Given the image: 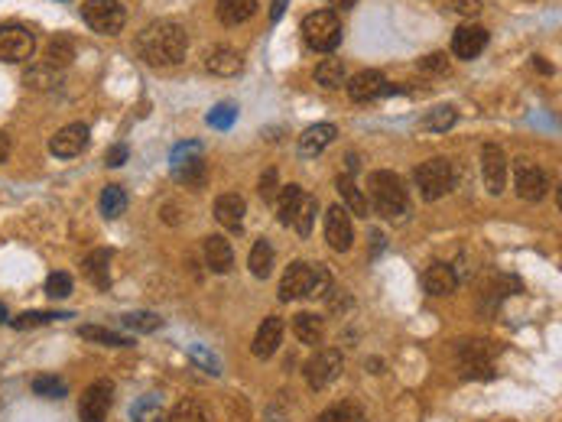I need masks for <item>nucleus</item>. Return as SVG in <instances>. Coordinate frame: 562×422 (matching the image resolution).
<instances>
[{"instance_id":"nucleus-1","label":"nucleus","mask_w":562,"mask_h":422,"mask_svg":"<svg viewBox=\"0 0 562 422\" xmlns=\"http://www.w3.org/2000/svg\"><path fill=\"white\" fill-rule=\"evenodd\" d=\"M137 53L149 65H179L189 53V33L173 20H159L149 23L140 36H137Z\"/></svg>"},{"instance_id":"nucleus-2","label":"nucleus","mask_w":562,"mask_h":422,"mask_svg":"<svg viewBox=\"0 0 562 422\" xmlns=\"http://www.w3.org/2000/svg\"><path fill=\"white\" fill-rule=\"evenodd\" d=\"M368 192H370V208L378 211V215H384L387 221L406 218V211H410V195H406L404 179L396 176V173H390V169L370 173Z\"/></svg>"},{"instance_id":"nucleus-3","label":"nucleus","mask_w":562,"mask_h":422,"mask_svg":"<svg viewBox=\"0 0 562 422\" xmlns=\"http://www.w3.org/2000/svg\"><path fill=\"white\" fill-rule=\"evenodd\" d=\"M302 36L306 46L316 53H335L342 43V20L335 17V10H316L302 20Z\"/></svg>"},{"instance_id":"nucleus-4","label":"nucleus","mask_w":562,"mask_h":422,"mask_svg":"<svg viewBox=\"0 0 562 422\" xmlns=\"http://www.w3.org/2000/svg\"><path fill=\"white\" fill-rule=\"evenodd\" d=\"M413 176H416V185H420V195L426 202H436V198H442L446 192H452V182H456L452 163H448L446 156L426 159L422 166H416Z\"/></svg>"},{"instance_id":"nucleus-5","label":"nucleus","mask_w":562,"mask_h":422,"mask_svg":"<svg viewBox=\"0 0 562 422\" xmlns=\"http://www.w3.org/2000/svg\"><path fill=\"white\" fill-rule=\"evenodd\" d=\"M169 169H173V179L189 189H202L205 185V159L202 147L199 143H179L173 156H169Z\"/></svg>"},{"instance_id":"nucleus-6","label":"nucleus","mask_w":562,"mask_h":422,"mask_svg":"<svg viewBox=\"0 0 562 422\" xmlns=\"http://www.w3.org/2000/svg\"><path fill=\"white\" fill-rule=\"evenodd\" d=\"M81 17L95 33L101 36H117L127 23V10L117 0H85L81 4Z\"/></svg>"},{"instance_id":"nucleus-7","label":"nucleus","mask_w":562,"mask_h":422,"mask_svg":"<svg viewBox=\"0 0 562 422\" xmlns=\"http://www.w3.org/2000/svg\"><path fill=\"white\" fill-rule=\"evenodd\" d=\"M33 53H36L33 30L20 27V23H7V27H0V59L4 62H27Z\"/></svg>"},{"instance_id":"nucleus-8","label":"nucleus","mask_w":562,"mask_h":422,"mask_svg":"<svg viewBox=\"0 0 562 422\" xmlns=\"http://www.w3.org/2000/svg\"><path fill=\"white\" fill-rule=\"evenodd\" d=\"M115 400V384L111 380H95L79 403V419L81 422H107V409Z\"/></svg>"},{"instance_id":"nucleus-9","label":"nucleus","mask_w":562,"mask_h":422,"mask_svg":"<svg viewBox=\"0 0 562 422\" xmlns=\"http://www.w3.org/2000/svg\"><path fill=\"white\" fill-rule=\"evenodd\" d=\"M345 367V358L342 351H335V348H326V351H319L316 358H309L306 361V384L312 390H326Z\"/></svg>"},{"instance_id":"nucleus-10","label":"nucleus","mask_w":562,"mask_h":422,"mask_svg":"<svg viewBox=\"0 0 562 422\" xmlns=\"http://www.w3.org/2000/svg\"><path fill=\"white\" fill-rule=\"evenodd\" d=\"M326 241L332 250H352L354 244V228H352V215L345 211V205H332L326 211Z\"/></svg>"},{"instance_id":"nucleus-11","label":"nucleus","mask_w":562,"mask_h":422,"mask_svg":"<svg viewBox=\"0 0 562 422\" xmlns=\"http://www.w3.org/2000/svg\"><path fill=\"white\" fill-rule=\"evenodd\" d=\"M514 185H517V195L524 202H540L546 192H549V179L540 166L527 163V159H520L517 163V173H514Z\"/></svg>"},{"instance_id":"nucleus-12","label":"nucleus","mask_w":562,"mask_h":422,"mask_svg":"<svg viewBox=\"0 0 562 422\" xmlns=\"http://www.w3.org/2000/svg\"><path fill=\"white\" fill-rule=\"evenodd\" d=\"M481 176L484 189L491 195L504 192V185H507V159H504V150L498 143H488L481 150Z\"/></svg>"},{"instance_id":"nucleus-13","label":"nucleus","mask_w":562,"mask_h":422,"mask_svg":"<svg viewBox=\"0 0 562 422\" xmlns=\"http://www.w3.org/2000/svg\"><path fill=\"white\" fill-rule=\"evenodd\" d=\"M345 85H348V95H352V101H358V105L378 101V97H384L387 91H390V85H387V79L380 75L378 69L358 72V75H354V79H348Z\"/></svg>"},{"instance_id":"nucleus-14","label":"nucleus","mask_w":562,"mask_h":422,"mask_svg":"<svg viewBox=\"0 0 562 422\" xmlns=\"http://www.w3.org/2000/svg\"><path fill=\"white\" fill-rule=\"evenodd\" d=\"M89 133H91L89 123H69V127H62L53 140H49V153L59 159L79 156V153L89 147Z\"/></svg>"},{"instance_id":"nucleus-15","label":"nucleus","mask_w":562,"mask_h":422,"mask_svg":"<svg viewBox=\"0 0 562 422\" xmlns=\"http://www.w3.org/2000/svg\"><path fill=\"white\" fill-rule=\"evenodd\" d=\"M309 292H312V264H306V260H296V264H290V270L283 273L280 300L283 302L306 300Z\"/></svg>"},{"instance_id":"nucleus-16","label":"nucleus","mask_w":562,"mask_h":422,"mask_svg":"<svg viewBox=\"0 0 562 422\" xmlns=\"http://www.w3.org/2000/svg\"><path fill=\"white\" fill-rule=\"evenodd\" d=\"M484 46H488V30L478 27V23H465L452 36V55H458V59H478L484 53Z\"/></svg>"},{"instance_id":"nucleus-17","label":"nucleus","mask_w":562,"mask_h":422,"mask_svg":"<svg viewBox=\"0 0 562 422\" xmlns=\"http://www.w3.org/2000/svg\"><path fill=\"white\" fill-rule=\"evenodd\" d=\"M280 342H283V322L277 316H270V318H264V322H260V328H257L254 348H251V351H254V358L267 361V358H273V354H277Z\"/></svg>"},{"instance_id":"nucleus-18","label":"nucleus","mask_w":562,"mask_h":422,"mask_svg":"<svg viewBox=\"0 0 562 422\" xmlns=\"http://www.w3.org/2000/svg\"><path fill=\"white\" fill-rule=\"evenodd\" d=\"M205 69H209L211 75L231 79V75H237V72L244 69V59H241V53L231 49V46H215V49H209V55H205Z\"/></svg>"},{"instance_id":"nucleus-19","label":"nucleus","mask_w":562,"mask_h":422,"mask_svg":"<svg viewBox=\"0 0 562 422\" xmlns=\"http://www.w3.org/2000/svg\"><path fill=\"white\" fill-rule=\"evenodd\" d=\"M335 137H338L335 123H312V127L299 137V153H302V156H319L326 147H332Z\"/></svg>"},{"instance_id":"nucleus-20","label":"nucleus","mask_w":562,"mask_h":422,"mask_svg":"<svg viewBox=\"0 0 562 422\" xmlns=\"http://www.w3.org/2000/svg\"><path fill=\"white\" fill-rule=\"evenodd\" d=\"M205 264L211 273H231V266H234V250L221 234L205 238Z\"/></svg>"},{"instance_id":"nucleus-21","label":"nucleus","mask_w":562,"mask_h":422,"mask_svg":"<svg viewBox=\"0 0 562 422\" xmlns=\"http://www.w3.org/2000/svg\"><path fill=\"white\" fill-rule=\"evenodd\" d=\"M81 270H85V276L95 283L98 290H107V286H111V250H105V247L91 250V254L81 260Z\"/></svg>"},{"instance_id":"nucleus-22","label":"nucleus","mask_w":562,"mask_h":422,"mask_svg":"<svg viewBox=\"0 0 562 422\" xmlns=\"http://www.w3.org/2000/svg\"><path fill=\"white\" fill-rule=\"evenodd\" d=\"M422 286H426L430 296H448V292H456L458 276L448 264H432L430 270L422 273Z\"/></svg>"},{"instance_id":"nucleus-23","label":"nucleus","mask_w":562,"mask_h":422,"mask_svg":"<svg viewBox=\"0 0 562 422\" xmlns=\"http://www.w3.org/2000/svg\"><path fill=\"white\" fill-rule=\"evenodd\" d=\"M244 211H247V202L237 192L218 195V202H215V218H218V224H225V228H241Z\"/></svg>"},{"instance_id":"nucleus-24","label":"nucleus","mask_w":562,"mask_h":422,"mask_svg":"<svg viewBox=\"0 0 562 422\" xmlns=\"http://www.w3.org/2000/svg\"><path fill=\"white\" fill-rule=\"evenodd\" d=\"M215 10H218V20L225 27H237L257 13V0H218Z\"/></svg>"},{"instance_id":"nucleus-25","label":"nucleus","mask_w":562,"mask_h":422,"mask_svg":"<svg viewBox=\"0 0 562 422\" xmlns=\"http://www.w3.org/2000/svg\"><path fill=\"white\" fill-rule=\"evenodd\" d=\"M293 332H296V338L302 344H319L326 338V322H322V316H316V312H299V316L293 318Z\"/></svg>"},{"instance_id":"nucleus-26","label":"nucleus","mask_w":562,"mask_h":422,"mask_svg":"<svg viewBox=\"0 0 562 422\" xmlns=\"http://www.w3.org/2000/svg\"><path fill=\"white\" fill-rule=\"evenodd\" d=\"M131 422H166V409L157 393H143L140 400H133L131 406Z\"/></svg>"},{"instance_id":"nucleus-27","label":"nucleus","mask_w":562,"mask_h":422,"mask_svg":"<svg viewBox=\"0 0 562 422\" xmlns=\"http://www.w3.org/2000/svg\"><path fill=\"white\" fill-rule=\"evenodd\" d=\"M316 211H319V202L312 198V195H299V202H296V208H293V218H290V224L299 231V238H309L312 234V221H316Z\"/></svg>"},{"instance_id":"nucleus-28","label":"nucleus","mask_w":562,"mask_h":422,"mask_svg":"<svg viewBox=\"0 0 562 422\" xmlns=\"http://www.w3.org/2000/svg\"><path fill=\"white\" fill-rule=\"evenodd\" d=\"M338 192H342L345 211H354V215H361V218H368L370 205H368V198H364V192L354 185L352 176H338Z\"/></svg>"},{"instance_id":"nucleus-29","label":"nucleus","mask_w":562,"mask_h":422,"mask_svg":"<svg viewBox=\"0 0 562 422\" xmlns=\"http://www.w3.org/2000/svg\"><path fill=\"white\" fill-rule=\"evenodd\" d=\"M345 75H348V69H345V62L338 59V55H328V59L319 62V69H316V81L322 85V89H342V81Z\"/></svg>"},{"instance_id":"nucleus-30","label":"nucleus","mask_w":562,"mask_h":422,"mask_svg":"<svg viewBox=\"0 0 562 422\" xmlns=\"http://www.w3.org/2000/svg\"><path fill=\"white\" fill-rule=\"evenodd\" d=\"M247 266H251V273H254L257 280H267V276L273 273V247L267 244V241H257V244L251 247Z\"/></svg>"},{"instance_id":"nucleus-31","label":"nucleus","mask_w":562,"mask_h":422,"mask_svg":"<svg viewBox=\"0 0 562 422\" xmlns=\"http://www.w3.org/2000/svg\"><path fill=\"white\" fill-rule=\"evenodd\" d=\"M72 59H75V43H72L69 36H55L53 43H49V49H46L49 69H65Z\"/></svg>"},{"instance_id":"nucleus-32","label":"nucleus","mask_w":562,"mask_h":422,"mask_svg":"<svg viewBox=\"0 0 562 422\" xmlns=\"http://www.w3.org/2000/svg\"><path fill=\"white\" fill-rule=\"evenodd\" d=\"M123 211H127V192H123L121 185H105V192H101V215L105 218H121Z\"/></svg>"},{"instance_id":"nucleus-33","label":"nucleus","mask_w":562,"mask_h":422,"mask_svg":"<svg viewBox=\"0 0 562 422\" xmlns=\"http://www.w3.org/2000/svg\"><path fill=\"white\" fill-rule=\"evenodd\" d=\"M456 107L452 105H439V107H432L430 114L422 117V127H426V131L430 133H446L448 127H452V123H456Z\"/></svg>"},{"instance_id":"nucleus-34","label":"nucleus","mask_w":562,"mask_h":422,"mask_svg":"<svg viewBox=\"0 0 562 422\" xmlns=\"http://www.w3.org/2000/svg\"><path fill=\"white\" fill-rule=\"evenodd\" d=\"M319 422H368V416L358 403H338L328 406L326 413L319 416Z\"/></svg>"},{"instance_id":"nucleus-35","label":"nucleus","mask_w":562,"mask_h":422,"mask_svg":"<svg viewBox=\"0 0 562 422\" xmlns=\"http://www.w3.org/2000/svg\"><path fill=\"white\" fill-rule=\"evenodd\" d=\"M33 393L36 396H46V400H62V396L69 393V387H65V380H62V377H53V374H39V377H33Z\"/></svg>"},{"instance_id":"nucleus-36","label":"nucleus","mask_w":562,"mask_h":422,"mask_svg":"<svg viewBox=\"0 0 562 422\" xmlns=\"http://www.w3.org/2000/svg\"><path fill=\"white\" fill-rule=\"evenodd\" d=\"M79 334L85 342H95V344H111V348H123V344H131L123 334L111 332V328H101V325H81Z\"/></svg>"},{"instance_id":"nucleus-37","label":"nucleus","mask_w":562,"mask_h":422,"mask_svg":"<svg viewBox=\"0 0 562 422\" xmlns=\"http://www.w3.org/2000/svg\"><path fill=\"white\" fill-rule=\"evenodd\" d=\"M166 422H209L202 403L195 400H183V403L173 406V413H166Z\"/></svg>"},{"instance_id":"nucleus-38","label":"nucleus","mask_w":562,"mask_h":422,"mask_svg":"<svg viewBox=\"0 0 562 422\" xmlns=\"http://www.w3.org/2000/svg\"><path fill=\"white\" fill-rule=\"evenodd\" d=\"M299 195H302V189H299L296 182L283 185L280 198H277V218H280V224H290V218H293V208H296Z\"/></svg>"},{"instance_id":"nucleus-39","label":"nucleus","mask_w":562,"mask_h":422,"mask_svg":"<svg viewBox=\"0 0 562 422\" xmlns=\"http://www.w3.org/2000/svg\"><path fill=\"white\" fill-rule=\"evenodd\" d=\"M123 325L131 328V332L149 334V332H157V328L163 325V318L153 316V312H131V316H123Z\"/></svg>"},{"instance_id":"nucleus-40","label":"nucleus","mask_w":562,"mask_h":422,"mask_svg":"<svg viewBox=\"0 0 562 422\" xmlns=\"http://www.w3.org/2000/svg\"><path fill=\"white\" fill-rule=\"evenodd\" d=\"M189 358H192V361L199 364L205 374H211V377H218V374H221L218 354H211L209 348H202V344H192V348H189Z\"/></svg>"},{"instance_id":"nucleus-41","label":"nucleus","mask_w":562,"mask_h":422,"mask_svg":"<svg viewBox=\"0 0 562 422\" xmlns=\"http://www.w3.org/2000/svg\"><path fill=\"white\" fill-rule=\"evenodd\" d=\"M234 117H237V107L231 105V101H225V105L211 107L209 123H211V127H215V131H228L231 123H234Z\"/></svg>"},{"instance_id":"nucleus-42","label":"nucleus","mask_w":562,"mask_h":422,"mask_svg":"<svg viewBox=\"0 0 562 422\" xmlns=\"http://www.w3.org/2000/svg\"><path fill=\"white\" fill-rule=\"evenodd\" d=\"M46 292H49L53 300H69L72 296V276L69 273H53V276L46 280Z\"/></svg>"},{"instance_id":"nucleus-43","label":"nucleus","mask_w":562,"mask_h":422,"mask_svg":"<svg viewBox=\"0 0 562 422\" xmlns=\"http://www.w3.org/2000/svg\"><path fill=\"white\" fill-rule=\"evenodd\" d=\"M55 318H65V312H23L20 318H13V325L36 328V325H46V322H55Z\"/></svg>"},{"instance_id":"nucleus-44","label":"nucleus","mask_w":562,"mask_h":422,"mask_svg":"<svg viewBox=\"0 0 562 422\" xmlns=\"http://www.w3.org/2000/svg\"><path fill=\"white\" fill-rule=\"evenodd\" d=\"M332 290V276L322 264H312V292L309 296H319V300H326V292Z\"/></svg>"},{"instance_id":"nucleus-45","label":"nucleus","mask_w":562,"mask_h":422,"mask_svg":"<svg viewBox=\"0 0 562 422\" xmlns=\"http://www.w3.org/2000/svg\"><path fill=\"white\" fill-rule=\"evenodd\" d=\"M257 192H260V198H264V202H277V192H280V185H277V169H267L264 176H260Z\"/></svg>"},{"instance_id":"nucleus-46","label":"nucleus","mask_w":562,"mask_h":422,"mask_svg":"<svg viewBox=\"0 0 562 422\" xmlns=\"http://www.w3.org/2000/svg\"><path fill=\"white\" fill-rule=\"evenodd\" d=\"M53 72L49 69H30L27 72V85L30 89H53Z\"/></svg>"},{"instance_id":"nucleus-47","label":"nucleus","mask_w":562,"mask_h":422,"mask_svg":"<svg viewBox=\"0 0 562 422\" xmlns=\"http://www.w3.org/2000/svg\"><path fill=\"white\" fill-rule=\"evenodd\" d=\"M326 300H328V308L332 312H342V308H352V296L345 290H338V286H332V290L326 292Z\"/></svg>"},{"instance_id":"nucleus-48","label":"nucleus","mask_w":562,"mask_h":422,"mask_svg":"<svg viewBox=\"0 0 562 422\" xmlns=\"http://www.w3.org/2000/svg\"><path fill=\"white\" fill-rule=\"evenodd\" d=\"M448 10H456L462 17H478L481 13V0H448Z\"/></svg>"},{"instance_id":"nucleus-49","label":"nucleus","mask_w":562,"mask_h":422,"mask_svg":"<svg viewBox=\"0 0 562 422\" xmlns=\"http://www.w3.org/2000/svg\"><path fill=\"white\" fill-rule=\"evenodd\" d=\"M422 69H430V72H448V62L442 53H432L430 59H422Z\"/></svg>"},{"instance_id":"nucleus-50","label":"nucleus","mask_w":562,"mask_h":422,"mask_svg":"<svg viewBox=\"0 0 562 422\" xmlns=\"http://www.w3.org/2000/svg\"><path fill=\"white\" fill-rule=\"evenodd\" d=\"M123 159H127V147H123V143H117L115 150L107 153V166H123Z\"/></svg>"},{"instance_id":"nucleus-51","label":"nucleus","mask_w":562,"mask_h":422,"mask_svg":"<svg viewBox=\"0 0 562 422\" xmlns=\"http://www.w3.org/2000/svg\"><path fill=\"white\" fill-rule=\"evenodd\" d=\"M7 156H10V137L0 131V163H7Z\"/></svg>"},{"instance_id":"nucleus-52","label":"nucleus","mask_w":562,"mask_h":422,"mask_svg":"<svg viewBox=\"0 0 562 422\" xmlns=\"http://www.w3.org/2000/svg\"><path fill=\"white\" fill-rule=\"evenodd\" d=\"M283 10H286V0H273V7H270V20H273V23L283 17Z\"/></svg>"},{"instance_id":"nucleus-53","label":"nucleus","mask_w":562,"mask_h":422,"mask_svg":"<svg viewBox=\"0 0 562 422\" xmlns=\"http://www.w3.org/2000/svg\"><path fill=\"white\" fill-rule=\"evenodd\" d=\"M328 4H332V7H338V10H348V7H354L358 0H328Z\"/></svg>"},{"instance_id":"nucleus-54","label":"nucleus","mask_w":562,"mask_h":422,"mask_svg":"<svg viewBox=\"0 0 562 422\" xmlns=\"http://www.w3.org/2000/svg\"><path fill=\"white\" fill-rule=\"evenodd\" d=\"M368 367L374 370V374H380V370H384V361H380V358H370V361H368Z\"/></svg>"},{"instance_id":"nucleus-55","label":"nucleus","mask_w":562,"mask_h":422,"mask_svg":"<svg viewBox=\"0 0 562 422\" xmlns=\"http://www.w3.org/2000/svg\"><path fill=\"white\" fill-rule=\"evenodd\" d=\"M4 322H7V308L0 306V325H4Z\"/></svg>"}]
</instances>
